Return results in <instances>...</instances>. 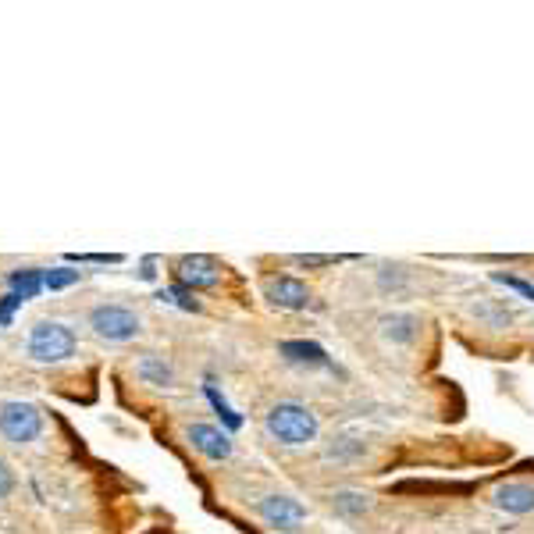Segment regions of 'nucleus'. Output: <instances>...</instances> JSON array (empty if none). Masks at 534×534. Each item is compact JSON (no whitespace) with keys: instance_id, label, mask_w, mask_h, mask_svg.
<instances>
[{"instance_id":"8","label":"nucleus","mask_w":534,"mask_h":534,"mask_svg":"<svg viewBox=\"0 0 534 534\" xmlns=\"http://www.w3.org/2000/svg\"><path fill=\"white\" fill-rule=\"evenodd\" d=\"M186 438H189V445H193L196 453L207 456V460H214V463H221V460L232 456V438H228L221 428H214V424H189Z\"/></svg>"},{"instance_id":"19","label":"nucleus","mask_w":534,"mask_h":534,"mask_svg":"<svg viewBox=\"0 0 534 534\" xmlns=\"http://www.w3.org/2000/svg\"><path fill=\"white\" fill-rule=\"evenodd\" d=\"M161 300H171V303H178L182 310H200V303L189 296V292H182V289H168V292H161Z\"/></svg>"},{"instance_id":"5","label":"nucleus","mask_w":534,"mask_h":534,"mask_svg":"<svg viewBox=\"0 0 534 534\" xmlns=\"http://www.w3.org/2000/svg\"><path fill=\"white\" fill-rule=\"evenodd\" d=\"M257 513L267 527H275V531H285V534L300 531V524L307 520V506L296 502L292 495H264L257 502Z\"/></svg>"},{"instance_id":"2","label":"nucleus","mask_w":534,"mask_h":534,"mask_svg":"<svg viewBox=\"0 0 534 534\" xmlns=\"http://www.w3.org/2000/svg\"><path fill=\"white\" fill-rule=\"evenodd\" d=\"M25 353L36 364H65L75 356V332L61 321H36L29 342H25Z\"/></svg>"},{"instance_id":"10","label":"nucleus","mask_w":534,"mask_h":534,"mask_svg":"<svg viewBox=\"0 0 534 534\" xmlns=\"http://www.w3.org/2000/svg\"><path fill=\"white\" fill-rule=\"evenodd\" d=\"M278 353H282L292 367H310V371H321V367H332L328 353H324V349L317 346V342H307V339L282 342V346H278Z\"/></svg>"},{"instance_id":"15","label":"nucleus","mask_w":534,"mask_h":534,"mask_svg":"<svg viewBox=\"0 0 534 534\" xmlns=\"http://www.w3.org/2000/svg\"><path fill=\"white\" fill-rule=\"evenodd\" d=\"M371 502H367V495H356V492H342L335 495V510L339 513H364Z\"/></svg>"},{"instance_id":"6","label":"nucleus","mask_w":534,"mask_h":534,"mask_svg":"<svg viewBox=\"0 0 534 534\" xmlns=\"http://www.w3.org/2000/svg\"><path fill=\"white\" fill-rule=\"evenodd\" d=\"M175 278L182 289H214L221 282V267L207 253H186L175 260Z\"/></svg>"},{"instance_id":"3","label":"nucleus","mask_w":534,"mask_h":534,"mask_svg":"<svg viewBox=\"0 0 534 534\" xmlns=\"http://www.w3.org/2000/svg\"><path fill=\"white\" fill-rule=\"evenodd\" d=\"M89 328L104 342H129L143 332V321H139L136 310L118 307V303H104V307L89 310Z\"/></svg>"},{"instance_id":"16","label":"nucleus","mask_w":534,"mask_h":534,"mask_svg":"<svg viewBox=\"0 0 534 534\" xmlns=\"http://www.w3.org/2000/svg\"><path fill=\"white\" fill-rule=\"evenodd\" d=\"M207 396H211V403L221 410V417H225V424H228V428L235 431V428H239V424H243V417H239V413H232V406H228L225 399H221L218 392H214V385H207Z\"/></svg>"},{"instance_id":"17","label":"nucleus","mask_w":534,"mask_h":534,"mask_svg":"<svg viewBox=\"0 0 534 534\" xmlns=\"http://www.w3.org/2000/svg\"><path fill=\"white\" fill-rule=\"evenodd\" d=\"M499 285H506V289H517L520 296H527V300L534 303V285L531 282H524V278H513V275H492Z\"/></svg>"},{"instance_id":"1","label":"nucleus","mask_w":534,"mask_h":534,"mask_svg":"<svg viewBox=\"0 0 534 534\" xmlns=\"http://www.w3.org/2000/svg\"><path fill=\"white\" fill-rule=\"evenodd\" d=\"M264 428L267 435L275 438L278 445H289V449H300V445L314 442L317 438V413L303 403H275L264 413Z\"/></svg>"},{"instance_id":"18","label":"nucleus","mask_w":534,"mask_h":534,"mask_svg":"<svg viewBox=\"0 0 534 534\" xmlns=\"http://www.w3.org/2000/svg\"><path fill=\"white\" fill-rule=\"evenodd\" d=\"M339 257H324V253H296L292 257V264H300V267H332Z\"/></svg>"},{"instance_id":"20","label":"nucleus","mask_w":534,"mask_h":534,"mask_svg":"<svg viewBox=\"0 0 534 534\" xmlns=\"http://www.w3.org/2000/svg\"><path fill=\"white\" fill-rule=\"evenodd\" d=\"M15 307H22V300H18L15 292H8V296L0 300V324H4V328L11 324V314H15Z\"/></svg>"},{"instance_id":"12","label":"nucleus","mask_w":534,"mask_h":534,"mask_svg":"<svg viewBox=\"0 0 534 534\" xmlns=\"http://www.w3.org/2000/svg\"><path fill=\"white\" fill-rule=\"evenodd\" d=\"M11 292H15L18 300H33L36 292L43 289V271L36 267H25V271H11Z\"/></svg>"},{"instance_id":"9","label":"nucleus","mask_w":534,"mask_h":534,"mask_svg":"<svg viewBox=\"0 0 534 534\" xmlns=\"http://www.w3.org/2000/svg\"><path fill=\"white\" fill-rule=\"evenodd\" d=\"M492 506L513 517H527L534 513V485L531 481H506L492 492Z\"/></svg>"},{"instance_id":"21","label":"nucleus","mask_w":534,"mask_h":534,"mask_svg":"<svg viewBox=\"0 0 534 534\" xmlns=\"http://www.w3.org/2000/svg\"><path fill=\"white\" fill-rule=\"evenodd\" d=\"M11 488H15V474H11L8 463L0 460V499H4V495H11Z\"/></svg>"},{"instance_id":"7","label":"nucleus","mask_w":534,"mask_h":534,"mask_svg":"<svg viewBox=\"0 0 534 534\" xmlns=\"http://www.w3.org/2000/svg\"><path fill=\"white\" fill-rule=\"evenodd\" d=\"M264 300L278 310H307L310 289L296 275H271L264 278Z\"/></svg>"},{"instance_id":"4","label":"nucleus","mask_w":534,"mask_h":534,"mask_svg":"<svg viewBox=\"0 0 534 534\" xmlns=\"http://www.w3.org/2000/svg\"><path fill=\"white\" fill-rule=\"evenodd\" d=\"M43 431V417L33 403H4L0 406V435L8 438L11 445L33 442Z\"/></svg>"},{"instance_id":"14","label":"nucleus","mask_w":534,"mask_h":534,"mask_svg":"<svg viewBox=\"0 0 534 534\" xmlns=\"http://www.w3.org/2000/svg\"><path fill=\"white\" fill-rule=\"evenodd\" d=\"M79 271H68V267H54V271H43V289H68V285L79 282Z\"/></svg>"},{"instance_id":"13","label":"nucleus","mask_w":534,"mask_h":534,"mask_svg":"<svg viewBox=\"0 0 534 534\" xmlns=\"http://www.w3.org/2000/svg\"><path fill=\"white\" fill-rule=\"evenodd\" d=\"M139 378L143 381H150V385H171L175 381V374H171V367L164 364L161 356H154V353H146L143 360H139Z\"/></svg>"},{"instance_id":"11","label":"nucleus","mask_w":534,"mask_h":534,"mask_svg":"<svg viewBox=\"0 0 534 534\" xmlns=\"http://www.w3.org/2000/svg\"><path fill=\"white\" fill-rule=\"evenodd\" d=\"M417 332H421V321L413 314H389V317H381V335L392 342H413L417 339Z\"/></svg>"}]
</instances>
